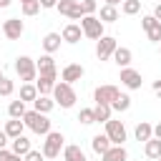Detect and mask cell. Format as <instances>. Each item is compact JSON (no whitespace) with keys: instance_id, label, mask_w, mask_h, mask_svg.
Listing matches in <instances>:
<instances>
[{"instance_id":"cell-23","label":"cell","mask_w":161,"mask_h":161,"mask_svg":"<svg viewBox=\"0 0 161 161\" xmlns=\"http://www.w3.org/2000/svg\"><path fill=\"white\" fill-rule=\"evenodd\" d=\"M63 158H65V161H88L86 153H83V148L75 146V143H70V146L63 148Z\"/></svg>"},{"instance_id":"cell-43","label":"cell","mask_w":161,"mask_h":161,"mask_svg":"<svg viewBox=\"0 0 161 161\" xmlns=\"http://www.w3.org/2000/svg\"><path fill=\"white\" fill-rule=\"evenodd\" d=\"M153 138H158V141H161V123H156V126H153Z\"/></svg>"},{"instance_id":"cell-36","label":"cell","mask_w":161,"mask_h":161,"mask_svg":"<svg viewBox=\"0 0 161 161\" xmlns=\"http://www.w3.org/2000/svg\"><path fill=\"white\" fill-rule=\"evenodd\" d=\"M0 161H23V156L13 153L10 148H0Z\"/></svg>"},{"instance_id":"cell-33","label":"cell","mask_w":161,"mask_h":161,"mask_svg":"<svg viewBox=\"0 0 161 161\" xmlns=\"http://www.w3.org/2000/svg\"><path fill=\"white\" fill-rule=\"evenodd\" d=\"M146 35H148V40H153V43H161V23L156 20L148 30H146Z\"/></svg>"},{"instance_id":"cell-44","label":"cell","mask_w":161,"mask_h":161,"mask_svg":"<svg viewBox=\"0 0 161 161\" xmlns=\"http://www.w3.org/2000/svg\"><path fill=\"white\" fill-rule=\"evenodd\" d=\"M151 88H153V93H158V96H161V80H153V86H151Z\"/></svg>"},{"instance_id":"cell-39","label":"cell","mask_w":161,"mask_h":161,"mask_svg":"<svg viewBox=\"0 0 161 161\" xmlns=\"http://www.w3.org/2000/svg\"><path fill=\"white\" fill-rule=\"evenodd\" d=\"M153 23H156V18H153V15H143V18H141V28H143V30H148Z\"/></svg>"},{"instance_id":"cell-16","label":"cell","mask_w":161,"mask_h":161,"mask_svg":"<svg viewBox=\"0 0 161 161\" xmlns=\"http://www.w3.org/2000/svg\"><path fill=\"white\" fill-rule=\"evenodd\" d=\"M60 40H63V35L60 33H48L45 38H43V50L50 55V53H55L58 48H60Z\"/></svg>"},{"instance_id":"cell-51","label":"cell","mask_w":161,"mask_h":161,"mask_svg":"<svg viewBox=\"0 0 161 161\" xmlns=\"http://www.w3.org/2000/svg\"><path fill=\"white\" fill-rule=\"evenodd\" d=\"M93 3H96V0H93Z\"/></svg>"},{"instance_id":"cell-21","label":"cell","mask_w":161,"mask_h":161,"mask_svg":"<svg viewBox=\"0 0 161 161\" xmlns=\"http://www.w3.org/2000/svg\"><path fill=\"white\" fill-rule=\"evenodd\" d=\"M133 133H136V141H143V143H146V141L153 138V126L146 123V121H138V126H136Z\"/></svg>"},{"instance_id":"cell-9","label":"cell","mask_w":161,"mask_h":161,"mask_svg":"<svg viewBox=\"0 0 161 161\" xmlns=\"http://www.w3.org/2000/svg\"><path fill=\"white\" fill-rule=\"evenodd\" d=\"M23 30H25V25H23L20 18H8V20L3 23V35H5L8 40H18V38L23 35Z\"/></svg>"},{"instance_id":"cell-31","label":"cell","mask_w":161,"mask_h":161,"mask_svg":"<svg viewBox=\"0 0 161 161\" xmlns=\"http://www.w3.org/2000/svg\"><path fill=\"white\" fill-rule=\"evenodd\" d=\"M121 13H123V15H136V13H141V0H123V3H121Z\"/></svg>"},{"instance_id":"cell-2","label":"cell","mask_w":161,"mask_h":161,"mask_svg":"<svg viewBox=\"0 0 161 161\" xmlns=\"http://www.w3.org/2000/svg\"><path fill=\"white\" fill-rule=\"evenodd\" d=\"M15 73L20 75V80L33 83L35 75H38V65H35V60H33L30 55H18V58H15Z\"/></svg>"},{"instance_id":"cell-5","label":"cell","mask_w":161,"mask_h":161,"mask_svg":"<svg viewBox=\"0 0 161 161\" xmlns=\"http://www.w3.org/2000/svg\"><path fill=\"white\" fill-rule=\"evenodd\" d=\"M55 10H58L60 15H65V18H70V20H83V18H86L80 0H58Z\"/></svg>"},{"instance_id":"cell-6","label":"cell","mask_w":161,"mask_h":161,"mask_svg":"<svg viewBox=\"0 0 161 161\" xmlns=\"http://www.w3.org/2000/svg\"><path fill=\"white\" fill-rule=\"evenodd\" d=\"M80 28H83V35L91 38V40H101L103 38V23L98 15H86L80 20Z\"/></svg>"},{"instance_id":"cell-34","label":"cell","mask_w":161,"mask_h":161,"mask_svg":"<svg viewBox=\"0 0 161 161\" xmlns=\"http://www.w3.org/2000/svg\"><path fill=\"white\" fill-rule=\"evenodd\" d=\"M38 13H40V3H38V0H33V3H25V5H23V15H28V18H30V15H38Z\"/></svg>"},{"instance_id":"cell-17","label":"cell","mask_w":161,"mask_h":161,"mask_svg":"<svg viewBox=\"0 0 161 161\" xmlns=\"http://www.w3.org/2000/svg\"><path fill=\"white\" fill-rule=\"evenodd\" d=\"M91 146H93V151L98 153V156H103L113 143H111V138L106 136V133H98V136H93V141H91Z\"/></svg>"},{"instance_id":"cell-35","label":"cell","mask_w":161,"mask_h":161,"mask_svg":"<svg viewBox=\"0 0 161 161\" xmlns=\"http://www.w3.org/2000/svg\"><path fill=\"white\" fill-rule=\"evenodd\" d=\"M13 91H15V83L10 78H3L0 80V96H13Z\"/></svg>"},{"instance_id":"cell-14","label":"cell","mask_w":161,"mask_h":161,"mask_svg":"<svg viewBox=\"0 0 161 161\" xmlns=\"http://www.w3.org/2000/svg\"><path fill=\"white\" fill-rule=\"evenodd\" d=\"M60 35H63V40H65V43H70V45H73V43H78V40H80L83 28H80L78 23H68V25L63 28V33H60Z\"/></svg>"},{"instance_id":"cell-11","label":"cell","mask_w":161,"mask_h":161,"mask_svg":"<svg viewBox=\"0 0 161 161\" xmlns=\"http://www.w3.org/2000/svg\"><path fill=\"white\" fill-rule=\"evenodd\" d=\"M35 65H38V73L40 75H48V78H55L58 80V68H55V63H53V55H40L38 60H35Z\"/></svg>"},{"instance_id":"cell-8","label":"cell","mask_w":161,"mask_h":161,"mask_svg":"<svg viewBox=\"0 0 161 161\" xmlns=\"http://www.w3.org/2000/svg\"><path fill=\"white\" fill-rule=\"evenodd\" d=\"M106 136L111 138V143L113 146H123V141H126V126H123V121H108L106 123Z\"/></svg>"},{"instance_id":"cell-49","label":"cell","mask_w":161,"mask_h":161,"mask_svg":"<svg viewBox=\"0 0 161 161\" xmlns=\"http://www.w3.org/2000/svg\"><path fill=\"white\" fill-rule=\"evenodd\" d=\"M156 161H161V156H158V158H156Z\"/></svg>"},{"instance_id":"cell-18","label":"cell","mask_w":161,"mask_h":161,"mask_svg":"<svg viewBox=\"0 0 161 161\" xmlns=\"http://www.w3.org/2000/svg\"><path fill=\"white\" fill-rule=\"evenodd\" d=\"M101 158L103 161H126L128 158V151H126V146H111Z\"/></svg>"},{"instance_id":"cell-37","label":"cell","mask_w":161,"mask_h":161,"mask_svg":"<svg viewBox=\"0 0 161 161\" xmlns=\"http://www.w3.org/2000/svg\"><path fill=\"white\" fill-rule=\"evenodd\" d=\"M23 161H45V156H43V151H30V153H25L23 156Z\"/></svg>"},{"instance_id":"cell-25","label":"cell","mask_w":161,"mask_h":161,"mask_svg":"<svg viewBox=\"0 0 161 161\" xmlns=\"http://www.w3.org/2000/svg\"><path fill=\"white\" fill-rule=\"evenodd\" d=\"M98 18H101L103 25H106V23H116V20H118V8H113V5H101Z\"/></svg>"},{"instance_id":"cell-7","label":"cell","mask_w":161,"mask_h":161,"mask_svg":"<svg viewBox=\"0 0 161 161\" xmlns=\"http://www.w3.org/2000/svg\"><path fill=\"white\" fill-rule=\"evenodd\" d=\"M116 48H118L116 38H113V35H103V38L98 40V45H96V58H98V60H108V58H113Z\"/></svg>"},{"instance_id":"cell-10","label":"cell","mask_w":161,"mask_h":161,"mask_svg":"<svg viewBox=\"0 0 161 161\" xmlns=\"http://www.w3.org/2000/svg\"><path fill=\"white\" fill-rule=\"evenodd\" d=\"M118 96H121V91H118L116 86H98V88H96V93H93L96 103H106V106H111Z\"/></svg>"},{"instance_id":"cell-26","label":"cell","mask_w":161,"mask_h":161,"mask_svg":"<svg viewBox=\"0 0 161 161\" xmlns=\"http://www.w3.org/2000/svg\"><path fill=\"white\" fill-rule=\"evenodd\" d=\"M35 88H38V93H40V96H48V93H53V88H55V78L40 75V78L35 80Z\"/></svg>"},{"instance_id":"cell-40","label":"cell","mask_w":161,"mask_h":161,"mask_svg":"<svg viewBox=\"0 0 161 161\" xmlns=\"http://www.w3.org/2000/svg\"><path fill=\"white\" fill-rule=\"evenodd\" d=\"M40 3V8H55L58 5V0H38Z\"/></svg>"},{"instance_id":"cell-19","label":"cell","mask_w":161,"mask_h":161,"mask_svg":"<svg viewBox=\"0 0 161 161\" xmlns=\"http://www.w3.org/2000/svg\"><path fill=\"white\" fill-rule=\"evenodd\" d=\"M38 96H40V93H38L35 83H23V86H20V101H23V103H35Z\"/></svg>"},{"instance_id":"cell-15","label":"cell","mask_w":161,"mask_h":161,"mask_svg":"<svg viewBox=\"0 0 161 161\" xmlns=\"http://www.w3.org/2000/svg\"><path fill=\"white\" fill-rule=\"evenodd\" d=\"M131 60H133V53H131V48H123V45H118V48H116V53H113V63H116L118 68H128V65H131Z\"/></svg>"},{"instance_id":"cell-42","label":"cell","mask_w":161,"mask_h":161,"mask_svg":"<svg viewBox=\"0 0 161 161\" xmlns=\"http://www.w3.org/2000/svg\"><path fill=\"white\" fill-rule=\"evenodd\" d=\"M8 138H10V136H8L5 131H0V148H5V143H8Z\"/></svg>"},{"instance_id":"cell-22","label":"cell","mask_w":161,"mask_h":161,"mask_svg":"<svg viewBox=\"0 0 161 161\" xmlns=\"http://www.w3.org/2000/svg\"><path fill=\"white\" fill-rule=\"evenodd\" d=\"M10 151H13V153H18V156H25V153H30V151H33V146H30V141H28L25 136H18V138H13Z\"/></svg>"},{"instance_id":"cell-30","label":"cell","mask_w":161,"mask_h":161,"mask_svg":"<svg viewBox=\"0 0 161 161\" xmlns=\"http://www.w3.org/2000/svg\"><path fill=\"white\" fill-rule=\"evenodd\" d=\"M131 108V98L126 96V93H121L113 103H111V111H118V113H123V111H128Z\"/></svg>"},{"instance_id":"cell-24","label":"cell","mask_w":161,"mask_h":161,"mask_svg":"<svg viewBox=\"0 0 161 161\" xmlns=\"http://www.w3.org/2000/svg\"><path fill=\"white\" fill-rule=\"evenodd\" d=\"M53 106H55V101H53L50 96H38V98H35V103H33V108H35L38 113H45V116L53 111Z\"/></svg>"},{"instance_id":"cell-48","label":"cell","mask_w":161,"mask_h":161,"mask_svg":"<svg viewBox=\"0 0 161 161\" xmlns=\"http://www.w3.org/2000/svg\"><path fill=\"white\" fill-rule=\"evenodd\" d=\"M3 78H5V75H3V70H0V80H3Z\"/></svg>"},{"instance_id":"cell-45","label":"cell","mask_w":161,"mask_h":161,"mask_svg":"<svg viewBox=\"0 0 161 161\" xmlns=\"http://www.w3.org/2000/svg\"><path fill=\"white\" fill-rule=\"evenodd\" d=\"M121 3H123V0H106V5H113V8H118Z\"/></svg>"},{"instance_id":"cell-46","label":"cell","mask_w":161,"mask_h":161,"mask_svg":"<svg viewBox=\"0 0 161 161\" xmlns=\"http://www.w3.org/2000/svg\"><path fill=\"white\" fill-rule=\"evenodd\" d=\"M10 3H13V0H0V8H8Z\"/></svg>"},{"instance_id":"cell-4","label":"cell","mask_w":161,"mask_h":161,"mask_svg":"<svg viewBox=\"0 0 161 161\" xmlns=\"http://www.w3.org/2000/svg\"><path fill=\"white\" fill-rule=\"evenodd\" d=\"M63 133L60 131H50L48 136H45V141H43V156L45 158H58L60 156V148H65L63 146Z\"/></svg>"},{"instance_id":"cell-12","label":"cell","mask_w":161,"mask_h":161,"mask_svg":"<svg viewBox=\"0 0 161 161\" xmlns=\"http://www.w3.org/2000/svg\"><path fill=\"white\" fill-rule=\"evenodd\" d=\"M121 83L131 91H138L141 88V73L133 68H121Z\"/></svg>"},{"instance_id":"cell-38","label":"cell","mask_w":161,"mask_h":161,"mask_svg":"<svg viewBox=\"0 0 161 161\" xmlns=\"http://www.w3.org/2000/svg\"><path fill=\"white\" fill-rule=\"evenodd\" d=\"M96 8H98V5H96L93 0H83V13H86V15H93Z\"/></svg>"},{"instance_id":"cell-27","label":"cell","mask_w":161,"mask_h":161,"mask_svg":"<svg viewBox=\"0 0 161 161\" xmlns=\"http://www.w3.org/2000/svg\"><path fill=\"white\" fill-rule=\"evenodd\" d=\"M111 106H106V103H96V108H93V116H96V123H108L111 121Z\"/></svg>"},{"instance_id":"cell-3","label":"cell","mask_w":161,"mask_h":161,"mask_svg":"<svg viewBox=\"0 0 161 161\" xmlns=\"http://www.w3.org/2000/svg\"><path fill=\"white\" fill-rule=\"evenodd\" d=\"M53 101L60 106V108H73L75 106V91H73V86L70 83H55V88H53Z\"/></svg>"},{"instance_id":"cell-13","label":"cell","mask_w":161,"mask_h":161,"mask_svg":"<svg viewBox=\"0 0 161 161\" xmlns=\"http://www.w3.org/2000/svg\"><path fill=\"white\" fill-rule=\"evenodd\" d=\"M83 73H86V70H83V65H80V63H68V65L63 68V73H60V75H63V80H65V83H75V80H80V78H83Z\"/></svg>"},{"instance_id":"cell-28","label":"cell","mask_w":161,"mask_h":161,"mask_svg":"<svg viewBox=\"0 0 161 161\" xmlns=\"http://www.w3.org/2000/svg\"><path fill=\"white\" fill-rule=\"evenodd\" d=\"M28 113V108H25V103L18 98V101H10V106H8V116L10 118H23Z\"/></svg>"},{"instance_id":"cell-20","label":"cell","mask_w":161,"mask_h":161,"mask_svg":"<svg viewBox=\"0 0 161 161\" xmlns=\"http://www.w3.org/2000/svg\"><path fill=\"white\" fill-rule=\"evenodd\" d=\"M23 128H25V123H23V118H10L8 123H5V133L10 136V138H18V136H23Z\"/></svg>"},{"instance_id":"cell-47","label":"cell","mask_w":161,"mask_h":161,"mask_svg":"<svg viewBox=\"0 0 161 161\" xmlns=\"http://www.w3.org/2000/svg\"><path fill=\"white\" fill-rule=\"evenodd\" d=\"M25 3H33V0H20V5H25Z\"/></svg>"},{"instance_id":"cell-32","label":"cell","mask_w":161,"mask_h":161,"mask_svg":"<svg viewBox=\"0 0 161 161\" xmlns=\"http://www.w3.org/2000/svg\"><path fill=\"white\" fill-rule=\"evenodd\" d=\"M78 121H80L83 126H88V123H96V116H93V108H80V113H78Z\"/></svg>"},{"instance_id":"cell-50","label":"cell","mask_w":161,"mask_h":161,"mask_svg":"<svg viewBox=\"0 0 161 161\" xmlns=\"http://www.w3.org/2000/svg\"><path fill=\"white\" fill-rule=\"evenodd\" d=\"M153 3H158V0H153Z\"/></svg>"},{"instance_id":"cell-1","label":"cell","mask_w":161,"mask_h":161,"mask_svg":"<svg viewBox=\"0 0 161 161\" xmlns=\"http://www.w3.org/2000/svg\"><path fill=\"white\" fill-rule=\"evenodd\" d=\"M23 123H25L33 133H38V136H48V133H50V118H48L45 113H38L35 108L23 116Z\"/></svg>"},{"instance_id":"cell-41","label":"cell","mask_w":161,"mask_h":161,"mask_svg":"<svg viewBox=\"0 0 161 161\" xmlns=\"http://www.w3.org/2000/svg\"><path fill=\"white\" fill-rule=\"evenodd\" d=\"M153 18L161 23V3H156V8H153Z\"/></svg>"},{"instance_id":"cell-29","label":"cell","mask_w":161,"mask_h":161,"mask_svg":"<svg viewBox=\"0 0 161 161\" xmlns=\"http://www.w3.org/2000/svg\"><path fill=\"white\" fill-rule=\"evenodd\" d=\"M143 153H146L148 158H158V156H161V141H158V138L146 141V143H143Z\"/></svg>"}]
</instances>
